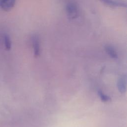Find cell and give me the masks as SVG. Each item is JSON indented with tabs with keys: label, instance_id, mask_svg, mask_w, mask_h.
Returning a JSON list of instances; mask_svg holds the SVG:
<instances>
[{
	"label": "cell",
	"instance_id": "cell-7",
	"mask_svg": "<svg viewBox=\"0 0 127 127\" xmlns=\"http://www.w3.org/2000/svg\"><path fill=\"white\" fill-rule=\"evenodd\" d=\"M98 94L100 97L101 100L104 102H107L111 100V98L109 96L105 94L101 90H98Z\"/></svg>",
	"mask_w": 127,
	"mask_h": 127
},
{
	"label": "cell",
	"instance_id": "cell-6",
	"mask_svg": "<svg viewBox=\"0 0 127 127\" xmlns=\"http://www.w3.org/2000/svg\"><path fill=\"white\" fill-rule=\"evenodd\" d=\"M103 2L113 6H126V4L122 2H118L113 0H100Z\"/></svg>",
	"mask_w": 127,
	"mask_h": 127
},
{
	"label": "cell",
	"instance_id": "cell-4",
	"mask_svg": "<svg viewBox=\"0 0 127 127\" xmlns=\"http://www.w3.org/2000/svg\"><path fill=\"white\" fill-rule=\"evenodd\" d=\"M118 88L121 93H124L126 90V76L122 75L118 80Z\"/></svg>",
	"mask_w": 127,
	"mask_h": 127
},
{
	"label": "cell",
	"instance_id": "cell-1",
	"mask_svg": "<svg viewBox=\"0 0 127 127\" xmlns=\"http://www.w3.org/2000/svg\"><path fill=\"white\" fill-rule=\"evenodd\" d=\"M67 15L70 19L76 18L78 16V9L77 4L74 1L68 2L66 6Z\"/></svg>",
	"mask_w": 127,
	"mask_h": 127
},
{
	"label": "cell",
	"instance_id": "cell-3",
	"mask_svg": "<svg viewBox=\"0 0 127 127\" xmlns=\"http://www.w3.org/2000/svg\"><path fill=\"white\" fill-rule=\"evenodd\" d=\"M33 46L34 49V53L35 57H37L40 54V45L38 37L37 35H34L32 38Z\"/></svg>",
	"mask_w": 127,
	"mask_h": 127
},
{
	"label": "cell",
	"instance_id": "cell-5",
	"mask_svg": "<svg viewBox=\"0 0 127 127\" xmlns=\"http://www.w3.org/2000/svg\"><path fill=\"white\" fill-rule=\"evenodd\" d=\"M105 49L106 52L111 58L115 59L118 58L117 53L113 47L109 45H106L105 47Z\"/></svg>",
	"mask_w": 127,
	"mask_h": 127
},
{
	"label": "cell",
	"instance_id": "cell-2",
	"mask_svg": "<svg viewBox=\"0 0 127 127\" xmlns=\"http://www.w3.org/2000/svg\"><path fill=\"white\" fill-rule=\"evenodd\" d=\"M15 0H0V7L5 11H9L14 6Z\"/></svg>",
	"mask_w": 127,
	"mask_h": 127
},
{
	"label": "cell",
	"instance_id": "cell-8",
	"mask_svg": "<svg viewBox=\"0 0 127 127\" xmlns=\"http://www.w3.org/2000/svg\"><path fill=\"white\" fill-rule=\"evenodd\" d=\"M4 43L5 48L7 50H9L11 48V41L7 35H5L4 36Z\"/></svg>",
	"mask_w": 127,
	"mask_h": 127
}]
</instances>
